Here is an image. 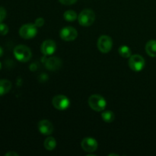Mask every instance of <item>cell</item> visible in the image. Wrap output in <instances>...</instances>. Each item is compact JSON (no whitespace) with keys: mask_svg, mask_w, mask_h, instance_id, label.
I'll return each instance as SVG.
<instances>
[{"mask_svg":"<svg viewBox=\"0 0 156 156\" xmlns=\"http://www.w3.org/2000/svg\"><path fill=\"white\" fill-rule=\"evenodd\" d=\"M146 62L144 58L140 55H133L129 57V66L133 71L140 72L144 69Z\"/></svg>","mask_w":156,"mask_h":156,"instance_id":"5b68a950","label":"cell"},{"mask_svg":"<svg viewBox=\"0 0 156 156\" xmlns=\"http://www.w3.org/2000/svg\"><path fill=\"white\" fill-rule=\"evenodd\" d=\"M56 141L53 137H48L44 141V147L47 150L52 151L56 148Z\"/></svg>","mask_w":156,"mask_h":156,"instance_id":"9a60e30c","label":"cell"},{"mask_svg":"<svg viewBox=\"0 0 156 156\" xmlns=\"http://www.w3.org/2000/svg\"><path fill=\"white\" fill-rule=\"evenodd\" d=\"M79 23L84 27H88L94 22L95 14L91 9H84L78 16Z\"/></svg>","mask_w":156,"mask_h":156,"instance_id":"3957f363","label":"cell"},{"mask_svg":"<svg viewBox=\"0 0 156 156\" xmlns=\"http://www.w3.org/2000/svg\"><path fill=\"white\" fill-rule=\"evenodd\" d=\"M63 18L67 21H74L78 18V15L76 12L73 10H69L64 12Z\"/></svg>","mask_w":156,"mask_h":156,"instance_id":"ac0fdd59","label":"cell"},{"mask_svg":"<svg viewBox=\"0 0 156 156\" xmlns=\"http://www.w3.org/2000/svg\"><path fill=\"white\" fill-rule=\"evenodd\" d=\"M98 48L101 53H108L111 51L113 47L112 39L109 36L102 35L98 41Z\"/></svg>","mask_w":156,"mask_h":156,"instance_id":"8992f818","label":"cell"},{"mask_svg":"<svg viewBox=\"0 0 156 156\" xmlns=\"http://www.w3.org/2000/svg\"><path fill=\"white\" fill-rule=\"evenodd\" d=\"M1 69H2V64L1 62H0V70H1Z\"/></svg>","mask_w":156,"mask_h":156,"instance_id":"d4e9b609","label":"cell"},{"mask_svg":"<svg viewBox=\"0 0 156 156\" xmlns=\"http://www.w3.org/2000/svg\"><path fill=\"white\" fill-rule=\"evenodd\" d=\"M9 32V27L5 24L0 23V34L1 35H6Z\"/></svg>","mask_w":156,"mask_h":156,"instance_id":"d6986e66","label":"cell"},{"mask_svg":"<svg viewBox=\"0 0 156 156\" xmlns=\"http://www.w3.org/2000/svg\"><path fill=\"white\" fill-rule=\"evenodd\" d=\"M6 18V10L5 8L0 6V23L2 22Z\"/></svg>","mask_w":156,"mask_h":156,"instance_id":"ffe728a7","label":"cell"},{"mask_svg":"<svg viewBox=\"0 0 156 156\" xmlns=\"http://www.w3.org/2000/svg\"><path fill=\"white\" fill-rule=\"evenodd\" d=\"M14 56L21 62H26L31 59L32 53L30 48L25 45H18L14 49Z\"/></svg>","mask_w":156,"mask_h":156,"instance_id":"6da1fadb","label":"cell"},{"mask_svg":"<svg viewBox=\"0 0 156 156\" xmlns=\"http://www.w3.org/2000/svg\"><path fill=\"white\" fill-rule=\"evenodd\" d=\"M59 36L65 41H73L77 37L78 32L73 27H64L59 32Z\"/></svg>","mask_w":156,"mask_h":156,"instance_id":"ba28073f","label":"cell"},{"mask_svg":"<svg viewBox=\"0 0 156 156\" xmlns=\"http://www.w3.org/2000/svg\"><path fill=\"white\" fill-rule=\"evenodd\" d=\"M82 148L87 152H95L98 149V142L92 137H86L83 139L81 143Z\"/></svg>","mask_w":156,"mask_h":156,"instance_id":"9c48e42d","label":"cell"},{"mask_svg":"<svg viewBox=\"0 0 156 156\" xmlns=\"http://www.w3.org/2000/svg\"><path fill=\"white\" fill-rule=\"evenodd\" d=\"M61 66V60L57 57H52L50 58L46 62V66L48 69L52 70H56L60 67Z\"/></svg>","mask_w":156,"mask_h":156,"instance_id":"7c38bea8","label":"cell"},{"mask_svg":"<svg viewBox=\"0 0 156 156\" xmlns=\"http://www.w3.org/2000/svg\"><path fill=\"white\" fill-rule=\"evenodd\" d=\"M146 51L149 56L152 57L156 56V41L155 40H151L148 41L146 45Z\"/></svg>","mask_w":156,"mask_h":156,"instance_id":"5bb4252c","label":"cell"},{"mask_svg":"<svg viewBox=\"0 0 156 156\" xmlns=\"http://www.w3.org/2000/svg\"><path fill=\"white\" fill-rule=\"evenodd\" d=\"M3 55V49L0 47V57Z\"/></svg>","mask_w":156,"mask_h":156,"instance_id":"cb8c5ba5","label":"cell"},{"mask_svg":"<svg viewBox=\"0 0 156 156\" xmlns=\"http://www.w3.org/2000/svg\"><path fill=\"white\" fill-rule=\"evenodd\" d=\"M101 117L103 119L104 121L107 122V123H111L115 119V115H114V112L111 111H105L101 114Z\"/></svg>","mask_w":156,"mask_h":156,"instance_id":"e0dca14e","label":"cell"},{"mask_svg":"<svg viewBox=\"0 0 156 156\" xmlns=\"http://www.w3.org/2000/svg\"><path fill=\"white\" fill-rule=\"evenodd\" d=\"M12 88V82L7 79H0V96L7 94Z\"/></svg>","mask_w":156,"mask_h":156,"instance_id":"4fadbf2b","label":"cell"},{"mask_svg":"<svg viewBox=\"0 0 156 156\" xmlns=\"http://www.w3.org/2000/svg\"><path fill=\"white\" fill-rule=\"evenodd\" d=\"M77 1L78 0H59V2H61L63 5H67L75 4Z\"/></svg>","mask_w":156,"mask_h":156,"instance_id":"7402d4cb","label":"cell"},{"mask_svg":"<svg viewBox=\"0 0 156 156\" xmlns=\"http://www.w3.org/2000/svg\"><path fill=\"white\" fill-rule=\"evenodd\" d=\"M5 156H18V154L15 152H9L5 154Z\"/></svg>","mask_w":156,"mask_h":156,"instance_id":"603a6c76","label":"cell"},{"mask_svg":"<svg viewBox=\"0 0 156 156\" xmlns=\"http://www.w3.org/2000/svg\"><path fill=\"white\" fill-rule=\"evenodd\" d=\"M38 129L43 135L48 136L53 133V126L51 122L47 120H41L38 123Z\"/></svg>","mask_w":156,"mask_h":156,"instance_id":"8fae6325","label":"cell"},{"mask_svg":"<svg viewBox=\"0 0 156 156\" xmlns=\"http://www.w3.org/2000/svg\"><path fill=\"white\" fill-rule=\"evenodd\" d=\"M52 104L56 109L59 111H64L66 110L69 107L70 101L67 97L62 94H58L56 95L52 100Z\"/></svg>","mask_w":156,"mask_h":156,"instance_id":"52a82bcc","label":"cell"},{"mask_svg":"<svg viewBox=\"0 0 156 156\" xmlns=\"http://www.w3.org/2000/svg\"><path fill=\"white\" fill-rule=\"evenodd\" d=\"M88 105L92 110L101 112L105 109L107 102L102 96L99 94H92L88 98Z\"/></svg>","mask_w":156,"mask_h":156,"instance_id":"7a4b0ae2","label":"cell"},{"mask_svg":"<svg viewBox=\"0 0 156 156\" xmlns=\"http://www.w3.org/2000/svg\"><path fill=\"white\" fill-rule=\"evenodd\" d=\"M119 54L123 58H129L132 56V51L128 46L123 45L120 47L118 50Z\"/></svg>","mask_w":156,"mask_h":156,"instance_id":"2e32d148","label":"cell"},{"mask_svg":"<svg viewBox=\"0 0 156 156\" xmlns=\"http://www.w3.org/2000/svg\"><path fill=\"white\" fill-rule=\"evenodd\" d=\"M35 24H26L21 26L19 29V34L24 39H30L36 36L37 28Z\"/></svg>","mask_w":156,"mask_h":156,"instance_id":"277c9868","label":"cell"},{"mask_svg":"<svg viewBox=\"0 0 156 156\" xmlns=\"http://www.w3.org/2000/svg\"><path fill=\"white\" fill-rule=\"evenodd\" d=\"M56 49V44L52 40H46L41 45V52L45 56H50L53 54Z\"/></svg>","mask_w":156,"mask_h":156,"instance_id":"30bf717a","label":"cell"},{"mask_svg":"<svg viewBox=\"0 0 156 156\" xmlns=\"http://www.w3.org/2000/svg\"><path fill=\"white\" fill-rule=\"evenodd\" d=\"M35 25L37 26V27H42L43 25L44 24V19L42 18H38L35 20Z\"/></svg>","mask_w":156,"mask_h":156,"instance_id":"44dd1931","label":"cell"}]
</instances>
